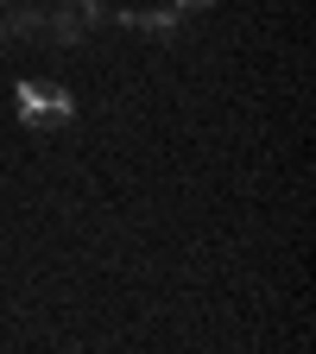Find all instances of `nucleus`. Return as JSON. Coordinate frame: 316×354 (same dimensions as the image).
<instances>
[{
  "mask_svg": "<svg viewBox=\"0 0 316 354\" xmlns=\"http://www.w3.org/2000/svg\"><path fill=\"white\" fill-rule=\"evenodd\" d=\"M177 7H209V0H177Z\"/></svg>",
  "mask_w": 316,
  "mask_h": 354,
  "instance_id": "7ed1b4c3",
  "label": "nucleus"
},
{
  "mask_svg": "<svg viewBox=\"0 0 316 354\" xmlns=\"http://www.w3.org/2000/svg\"><path fill=\"white\" fill-rule=\"evenodd\" d=\"M0 7H7V0H0Z\"/></svg>",
  "mask_w": 316,
  "mask_h": 354,
  "instance_id": "20e7f679",
  "label": "nucleus"
},
{
  "mask_svg": "<svg viewBox=\"0 0 316 354\" xmlns=\"http://www.w3.org/2000/svg\"><path fill=\"white\" fill-rule=\"evenodd\" d=\"M57 7H82V13H95V0H57Z\"/></svg>",
  "mask_w": 316,
  "mask_h": 354,
  "instance_id": "f03ea898",
  "label": "nucleus"
},
{
  "mask_svg": "<svg viewBox=\"0 0 316 354\" xmlns=\"http://www.w3.org/2000/svg\"><path fill=\"white\" fill-rule=\"evenodd\" d=\"M13 102H19V120L26 127H64L70 114H76V95H70V88H57V82H19L13 88Z\"/></svg>",
  "mask_w": 316,
  "mask_h": 354,
  "instance_id": "f257e3e1",
  "label": "nucleus"
}]
</instances>
